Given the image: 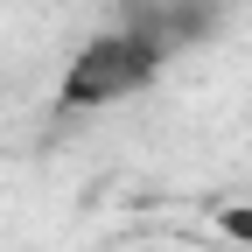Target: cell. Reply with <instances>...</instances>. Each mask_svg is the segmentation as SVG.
<instances>
[{"mask_svg":"<svg viewBox=\"0 0 252 252\" xmlns=\"http://www.w3.org/2000/svg\"><path fill=\"white\" fill-rule=\"evenodd\" d=\"M161 70H168V56L154 49L147 35L105 21L98 35H84V42L70 49L63 84H56V105H63V112H112V105H126V98H140V91H154Z\"/></svg>","mask_w":252,"mask_h":252,"instance_id":"1","label":"cell"},{"mask_svg":"<svg viewBox=\"0 0 252 252\" xmlns=\"http://www.w3.org/2000/svg\"><path fill=\"white\" fill-rule=\"evenodd\" d=\"M119 28L147 35L161 56H182L189 42H203L217 28V0H119Z\"/></svg>","mask_w":252,"mask_h":252,"instance_id":"2","label":"cell"}]
</instances>
